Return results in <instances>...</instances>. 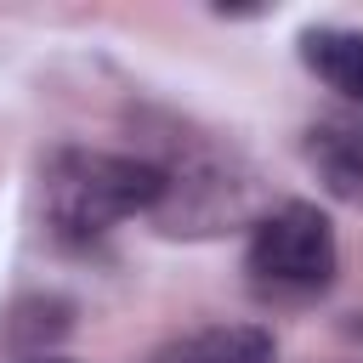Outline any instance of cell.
I'll list each match as a JSON object with an SVG mask.
<instances>
[{
    "label": "cell",
    "mask_w": 363,
    "mask_h": 363,
    "mask_svg": "<svg viewBox=\"0 0 363 363\" xmlns=\"http://www.w3.org/2000/svg\"><path fill=\"white\" fill-rule=\"evenodd\" d=\"M23 363H74V357H51V352H45V357H23Z\"/></svg>",
    "instance_id": "ba28073f"
},
{
    "label": "cell",
    "mask_w": 363,
    "mask_h": 363,
    "mask_svg": "<svg viewBox=\"0 0 363 363\" xmlns=\"http://www.w3.org/2000/svg\"><path fill=\"white\" fill-rule=\"evenodd\" d=\"M159 170H164V199L153 221L170 238H216L233 227H255L272 210L261 193V170L233 147H187Z\"/></svg>",
    "instance_id": "7a4b0ae2"
},
{
    "label": "cell",
    "mask_w": 363,
    "mask_h": 363,
    "mask_svg": "<svg viewBox=\"0 0 363 363\" xmlns=\"http://www.w3.org/2000/svg\"><path fill=\"white\" fill-rule=\"evenodd\" d=\"M68 329H74V301L68 295H23L0 318V340L23 357H45V346H57Z\"/></svg>",
    "instance_id": "8992f818"
},
{
    "label": "cell",
    "mask_w": 363,
    "mask_h": 363,
    "mask_svg": "<svg viewBox=\"0 0 363 363\" xmlns=\"http://www.w3.org/2000/svg\"><path fill=\"white\" fill-rule=\"evenodd\" d=\"M164 199L159 159L142 153H102V147H62L45 164V216L62 238H96L130 216H153Z\"/></svg>",
    "instance_id": "6da1fadb"
},
{
    "label": "cell",
    "mask_w": 363,
    "mask_h": 363,
    "mask_svg": "<svg viewBox=\"0 0 363 363\" xmlns=\"http://www.w3.org/2000/svg\"><path fill=\"white\" fill-rule=\"evenodd\" d=\"M244 261H250L255 284H267V289H289V295L329 289V278L340 267L335 221L306 199H284L250 227V255Z\"/></svg>",
    "instance_id": "3957f363"
},
{
    "label": "cell",
    "mask_w": 363,
    "mask_h": 363,
    "mask_svg": "<svg viewBox=\"0 0 363 363\" xmlns=\"http://www.w3.org/2000/svg\"><path fill=\"white\" fill-rule=\"evenodd\" d=\"M301 62L340 91L352 108H363V28H306L301 34Z\"/></svg>",
    "instance_id": "5b68a950"
},
{
    "label": "cell",
    "mask_w": 363,
    "mask_h": 363,
    "mask_svg": "<svg viewBox=\"0 0 363 363\" xmlns=\"http://www.w3.org/2000/svg\"><path fill=\"white\" fill-rule=\"evenodd\" d=\"M176 363H278V340L261 323H210L182 340Z\"/></svg>",
    "instance_id": "52a82bcc"
},
{
    "label": "cell",
    "mask_w": 363,
    "mask_h": 363,
    "mask_svg": "<svg viewBox=\"0 0 363 363\" xmlns=\"http://www.w3.org/2000/svg\"><path fill=\"white\" fill-rule=\"evenodd\" d=\"M306 164L335 199H363V108L323 113L306 125Z\"/></svg>",
    "instance_id": "277c9868"
}]
</instances>
